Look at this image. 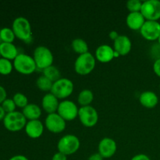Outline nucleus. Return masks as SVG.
I'll return each mask as SVG.
<instances>
[{
    "mask_svg": "<svg viewBox=\"0 0 160 160\" xmlns=\"http://www.w3.org/2000/svg\"><path fill=\"white\" fill-rule=\"evenodd\" d=\"M145 18L141 12H130L126 18L128 28L132 30H140L145 22Z\"/></svg>",
    "mask_w": 160,
    "mask_h": 160,
    "instance_id": "18",
    "label": "nucleus"
},
{
    "mask_svg": "<svg viewBox=\"0 0 160 160\" xmlns=\"http://www.w3.org/2000/svg\"><path fill=\"white\" fill-rule=\"evenodd\" d=\"M142 2L140 0H129L127 2V8L130 12H141Z\"/></svg>",
    "mask_w": 160,
    "mask_h": 160,
    "instance_id": "30",
    "label": "nucleus"
},
{
    "mask_svg": "<svg viewBox=\"0 0 160 160\" xmlns=\"http://www.w3.org/2000/svg\"><path fill=\"white\" fill-rule=\"evenodd\" d=\"M27 135L33 139L40 138L44 132V125L39 120H29L24 128Z\"/></svg>",
    "mask_w": 160,
    "mask_h": 160,
    "instance_id": "14",
    "label": "nucleus"
},
{
    "mask_svg": "<svg viewBox=\"0 0 160 160\" xmlns=\"http://www.w3.org/2000/svg\"><path fill=\"white\" fill-rule=\"evenodd\" d=\"M59 102L58 101V98L51 92L45 94L42 99V108L45 112H48V114L56 112L59 107Z\"/></svg>",
    "mask_w": 160,
    "mask_h": 160,
    "instance_id": "17",
    "label": "nucleus"
},
{
    "mask_svg": "<svg viewBox=\"0 0 160 160\" xmlns=\"http://www.w3.org/2000/svg\"><path fill=\"white\" fill-rule=\"evenodd\" d=\"M43 75L46 77L47 78L52 81V82H55L57 80H59L60 78V71L59 69L55 66L52 65L50 67H47V68L43 70Z\"/></svg>",
    "mask_w": 160,
    "mask_h": 160,
    "instance_id": "24",
    "label": "nucleus"
},
{
    "mask_svg": "<svg viewBox=\"0 0 160 160\" xmlns=\"http://www.w3.org/2000/svg\"><path fill=\"white\" fill-rule=\"evenodd\" d=\"M153 70H154L155 73L160 78V58L156 59L153 63Z\"/></svg>",
    "mask_w": 160,
    "mask_h": 160,
    "instance_id": "31",
    "label": "nucleus"
},
{
    "mask_svg": "<svg viewBox=\"0 0 160 160\" xmlns=\"http://www.w3.org/2000/svg\"><path fill=\"white\" fill-rule=\"evenodd\" d=\"M120 56V55L117 52H116L115 50H114V58H117V57H119Z\"/></svg>",
    "mask_w": 160,
    "mask_h": 160,
    "instance_id": "39",
    "label": "nucleus"
},
{
    "mask_svg": "<svg viewBox=\"0 0 160 160\" xmlns=\"http://www.w3.org/2000/svg\"><path fill=\"white\" fill-rule=\"evenodd\" d=\"M0 58H1V55H0Z\"/></svg>",
    "mask_w": 160,
    "mask_h": 160,
    "instance_id": "42",
    "label": "nucleus"
},
{
    "mask_svg": "<svg viewBox=\"0 0 160 160\" xmlns=\"http://www.w3.org/2000/svg\"><path fill=\"white\" fill-rule=\"evenodd\" d=\"M159 88H160V83H159Z\"/></svg>",
    "mask_w": 160,
    "mask_h": 160,
    "instance_id": "41",
    "label": "nucleus"
},
{
    "mask_svg": "<svg viewBox=\"0 0 160 160\" xmlns=\"http://www.w3.org/2000/svg\"><path fill=\"white\" fill-rule=\"evenodd\" d=\"M45 125L47 129L52 133L59 134L66 128V120L57 112L48 114L45 120Z\"/></svg>",
    "mask_w": 160,
    "mask_h": 160,
    "instance_id": "12",
    "label": "nucleus"
},
{
    "mask_svg": "<svg viewBox=\"0 0 160 160\" xmlns=\"http://www.w3.org/2000/svg\"><path fill=\"white\" fill-rule=\"evenodd\" d=\"M98 153L104 159H109L114 156L117 149L115 141L110 138H104L99 142L98 146Z\"/></svg>",
    "mask_w": 160,
    "mask_h": 160,
    "instance_id": "13",
    "label": "nucleus"
},
{
    "mask_svg": "<svg viewBox=\"0 0 160 160\" xmlns=\"http://www.w3.org/2000/svg\"><path fill=\"white\" fill-rule=\"evenodd\" d=\"M141 34L148 41H156L160 37V23L155 20H145L140 29Z\"/></svg>",
    "mask_w": 160,
    "mask_h": 160,
    "instance_id": "11",
    "label": "nucleus"
},
{
    "mask_svg": "<svg viewBox=\"0 0 160 160\" xmlns=\"http://www.w3.org/2000/svg\"><path fill=\"white\" fill-rule=\"evenodd\" d=\"M2 123L7 131L11 132H17L25 128L27 124V119L21 112L14 111L6 114Z\"/></svg>",
    "mask_w": 160,
    "mask_h": 160,
    "instance_id": "2",
    "label": "nucleus"
},
{
    "mask_svg": "<svg viewBox=\"0 0 160 160\" xmlns=\"http://www.w3.org/2000/svg\"><path fill=\"white\" fill-rule=\"evenodd\" d=\"M73 83L71 80L66 78H61L56 81L53 82L51 89V93L56 98H66L70 96L73 91Z\"/></svg>",
    "mask_w": 160,
    "mask_h": 160,
    "instance_id": "7",
    "label": "nucleus"
},
{
    "mask_svg": "<svg viewBox=\"0 0 160 160\" xmlns=\"http://www.w3.org/2000/svg\"><path fill=\"white\" fill-rule=\"evenodd\" d=\"M80 121L87 128H92L98 120V113L96 109L92 106H81L78 111Z\"/></svg>",
    "mask_w": 160,
    "mask_h": 160,
    "instance_id": "9",
    "label": "nucleus"
},
{
    "mask_svg": "<svg viewBox=\"0 0 160 160\" xmlns=\"http://www.w3.org/2000/svg\"><path fill=\"white\" fill-rule=\"evenodd\" d=\"M78 111L79 109L73 101L63 100L59 102L57 113L66 121H71L78 117Z\"/></svg>",
    "mask_w": 160,
    "mask_h": 160,
    "instance_id": "10",
    "label": "nucleus"
},
{
    "mask_svg": "<svg viewBox=\"0 0 160 160\" xmlns=\"http://www.w3.org/2000/svg\"><path fill=\"white\" fill-rule=\"evenodd\" d=\"M12 63L14 69L22 74H31L37 69L34 58L25 53H19Z\"/></svg>",
    "mask_w": 160,
    "mask_h": 160,
    "instance_id": "3",
    "label": "nucleus"
},
{
    "mask_svg": "<svg viewBox=\"0 0 160 160\" xmlns=\"http://www.w3.org/2000/svg\"><path fill=\"white\" fill-rule=\"evenodd\" d=\"M52 160H67V156L58 152L53 155Z\"/></svg>",
    "mask_w": 160,
    "mask_h": 160,
    "instance_id": "33",
    "label": "nucleus"
},
{
    "mask_svg": "<svg viewBox=\"0 0 160 160\" xmlns=\"http://www.w3.org/2000/svg\"><path fill=\"white\" fill-rule=\"evenodd\" d=\"M6 112L4 111V109H2V106L0 105V121H2L3 119L6 117Z\"/></svg>",
    "mask_w": 160,
    "mask_h": 160,
    "instance_id": "38",
    "label": "nucleus"
},
{
    "mask_svg": "<svg viewBox=\"0 0 160 160\" xmlns=\"http://www.w3.org/2000/svg\"><path fill=\"white\" fill-rule=\"evenodd\" d=\"M71 45L73 51L80 55L84 54V53L88 52V43L84 39L81 38L73 39L72 41Z\"/></svg>",
    "mask_w": 160,
    "mask_h": 160,
    "instance_id": "23",
    "label": "nucleus"
},
{
    "mask_svg": "<svg viewBox=\"0 0 160 160\" xmlns=\"http://www.w3.org/2000/svg\"><path fill=\"white\" fill-rule=\"evenodd\" d=\"M12 29L16 38L23 42H28L32 38V31L29 20L23 17L14 19L12 23Z\"/></svg>",
    "mask_w": 160,
    "mask_h": 160,
    "instance_id": "1",
    "label": "nucleus"
},
{
    "mask_svg": "<svg viewBox=\"0 0 160 160\" xmlns=\"http://www.w3.org/2000/svg\"><path fill=\"white\" fill-rule=\"evenodd\" d=\"M22 113L26 117L27 120H38L39 117L42 115V109L38 105L34 103H28L23 109Z\"/></svg>",
    "mask_w": 160,
    "mask_h": 160,
    "instance_id": "21",
    "label": "nucleus"
},
{
    "mask_svg": "<svg viewBox=\"0 0 160 160\" xmlns=\"http://www.w3.org/2000/svg\"><path fill=\"white\" fill-rule=\"evenodd\" d=\"M9 160H29V159L23 155H16L12 156Z\"/></svg>",
    "mask_w": 160,
    "mask_h": 160,
    "instance_id": "36",
    "label": "nucleus"
},
{
    "mask_svg": "<svg viewBox=\"0 0 160 160\" xmlns=\"http://www.w3.org/2000/svg\"><path fill=\"white\" fill-rule=\"evenodd\" d=\"M141 12L146 20L158 21L160 19V1L146 0L142 2Z\"/></svg>",
    "mask_w": 160,
    "mask_h": 160,
    "instance_id": "8",
    "label": "nucleus"
},
{
    "mask_svg": "<svg viewBox=\"0 0 160 160\" xmlns=\"http://www.w3.org/2000/svg\"><path fill=\"white\" fill-rule=\"evenodd\" d=\"M139 101L141 104L145 108L152 109L156 107L159 102V98L155 92L152 91H145L140 95Z\"/></svg>",
    "mask_w": 160,
    "mask_h": 160,
    "instance_id": "20",
    "label": "nucleus"
},
{
    "mask_svg": "<svg viewBox=\"0 0 160 160\" xmlns=\"http://www.w3.org/2000/svg\"><path fill=\"white\" fill-rule=\"evenodd\" d=\"M95 58L91 52L79 55L74 62V70L81 75H87L95 69Z\"/></svg>",
    "mask_w": 160,
    "mask_h": 160,
    "instance_id": "5",
    "label": "nucleus"
},
{
    "mask_svg": "<svg viewBox=\"0 0 160 160\" xmlns=\"http://www.w3.org/2000/svg\"><path fill=\"white\" fill-rule=\"evenodd\" d=\"M53 82L50 81L48 78L42 75V76L38 77L37 80H36V85L38 88L40 90L43 91V92H48L51 91L52 87Z\"/></svg>",
    "mask_w": 160,
    "mask_h": 160,
    "instance_id": "26",
    "label": "nucleus"
},
{
    "mask_svg": "<svg viewBox=\"0 0 160 160\" xmlns=\"http://www.w3.org/2000/svg\"><path fill=\"white\" fill-rule=\"evenodd\" d=\"M81 142L79 138L73 134H66L59 140L57 148L59 152L70 156L76 152L80 148Z\"/></svg>",
    "mask_w": 160,
    "mask_h": 160,
    "instance_id": "4",
    "label": "nucleus"
},
{
    "mask_svg": "<svg viewBox=\"0 0 160 160\" xmlns=\"http://www.w3.org/2000/svg\"><path fill=\"white\" fill-rule=\"evenodd\" d=\"M1 106L2 109H4L5 112H6V113L14 112V111H16V108H17V106H16L13 99L9 98L5 99L3 102L1 104Z\"/></svg>",
    "mask_w": 160,
    "mask_h": 160,
    "instance_id": "29",
    "label": "nucleus"
},
{
    "mask_svg": "<svg viewBox=\"0 0 160 160\" xmlns=\"http://www.w3.org/2000/svg\"><path fill=\"white\" fill-rule=\"evenodd\" d=\"M14 69L13 63L9 59L0 58V74L9 75Z\"/></svg>",
    "mask_w": 160,
    "mask_h": 160,
    "instance_id": "27",
    "label": "nucleus"
},
{
    "mask_svg": "<svg viewBox=\"0 0 160 160\" xmlns=\"http://www.w3.org/2000/svg\"><path fill=\"white\" fill-rule=\"evenodd\" d=\"M131 41L127 35H119L118 38L114 41L113 49L119 53L120 56H125L128 54L131 50Z\"/></svg>",
    "mask_w": 160,
    "mask_h": 160,
    "instance_id": "15",
    "label": "nucleus"
},
{
    "mask_svg": "<svg viewBox=\"0 0 160 160\" xmlns=\"http://www.w3.org/2000/svg\"><path fill=\"white\" fill-rule=\"evenodd\" d=\"M109 38H110L111 39H112L113 41H115L116 39L118 38V36L120 35V34H118V33H117L116 31H110V33H109Z\"/></svg>",
    "mask_w": 160,
    "mask_h": 160,
    "instance_id": "37",
    "label": "nucleus"
},
{
    "mask_svg": "<svg viewBox=\"0 0 160 160\" xmlns=\"http://www.w3.org/2000/svg\"><path fill=\"white\" fill-rule=\"evenodd\" d=\"M94 99V94L89 89H84L79 93L78 97V101L82 106H90Z\"/></svg>",
    "mask_w": 160,
    "mask_h": 160,
    "instance_id": "22",
    "label": "nucleus"
},
{
    "mask_svg": "<svg viewBox=\"0 0 160 160\" xmlns=\"http://www.w3.org/2000/svg\"><path fill=\"white\" fill-rule=\"evenodd\" d=\"M15 38V34H14L12 28H3L0 30V40H1V42L12 43Z\"/></svg>",
    "mask_w": 160,
    "mask_h": 160,
    "instance_id": "25",
    "label": "nucleus"
},
{
    "mask_svg": "<svg viewBox=\"0 0 160 160\" xmlns=\"http://www.w3.org/2000/svg\"><path fill=\"white\" fill-rule=\"evenodd\" d=\"M158 42H159V45H160V37L159 38V39H158Z\"/></svg>",
    "mask_w": 160,
    "mask_h": 160,
    "instance_id": "40",
    "label": "nucleus"
},
{
    "mask_svg": "<svg viewBox=\"0 0 160 160\" xmlns=\"http://www.w3.org/2000/svg\"><path fill=\"white\" fill-rule=\"evenodd\" d=\"M131 160H151V159L145 154H138L133 156Z\"/></svg>",
    "mask_w": 160,
    "mask_h": 160,
    "instance_id": "34",
    "label": "nucleus"
},
{
    "mask_svg": "<svg viewBox=\"0 0 160 160\" xmlns=\"http://www.w3.org/2000/svg\"><path fill=\"white\" fill-rule=\"evenodd\" d=\"M14 102H15L17 107L24 108L28 104V99L25 95H23L21 92H17L12 97Z\"/></svg>",
    "mask_w": 160,
    "mask_h": 160,
    "instance_id": "28",
    "label": "nucleus"
},
{
    "mask_svg": "<svg viewBox=\"0 0 160 160\" xmlns=\"http://www.w3.org/2000/svg\"><path fill=\"white\" fill-rule=\"evenodd\" d=\"M18 54V49L13 43H0V55L2 58L13 61Z\"/></svg>",
    "mask_w": 160,
    "mask_h": 160,
    "instance_id": "19",
    "label": "nucleus"
},
{
    "mask_svg": "<svg viewBox=\"0 0 160 160\" xmlns=\"http://www.w3.org/2000/svg\"><path fill=\"white\" fill-rule=\"evenodd\" d=\"M104 158L99 154V153H94V154L91 155L89 156V158L88 159V160H103Z\"/></svg>",
    "mask_w": 160,
    "mask_h": 160,
    "instance_id": "35",
    "label": "nucleus"
},
{
    "mask_svg": "<svg viewBox=\"0 0 160 160\" xmlns=\"http://www.w3.org/2000/svg\"><path fill=\"white\" fill-rule=\"evenodd\" d=\"M7 98V92H6V89L4 87L0 85V105L3 102L5 99Z\"/></svg>",
    "mask_w": 160,
    "mask_h": 160,
    "instance_id": "32",
    "label": "nucleus"
},
{
    "mask_svg": "<svg viewBox=\"0 0 160 160\" xmlns=\"http://www.w3.org/2000/svg\"><path fill=\"white\" fill-rule=\"evenodd\" d=\"M95 57L101 62H109L114 58L113 48L106 44L100 45L95 50Z\"/></svg>",
    "mask_w": 160,
    "mask_h": 160,
    "instance_id": "16",
    "label": "nucleus"
},
{
    "mask_svg": "<svg viewBox=\"0 0 160 160\" xmlns=\"http://www.w3.org/2000/svg\"><path fill=\"white\" fill-rule=\"evenodd\" d=\"M33 58L34 59L37 68L44 69L52 65L53 54L51 50L43 45H39L34 49Z\"/></svg>",
    "mask_w": 160,
    "mask_h": 160,
    "instance_id": "6",
    "label": "nucleus"
}]
</instances>
